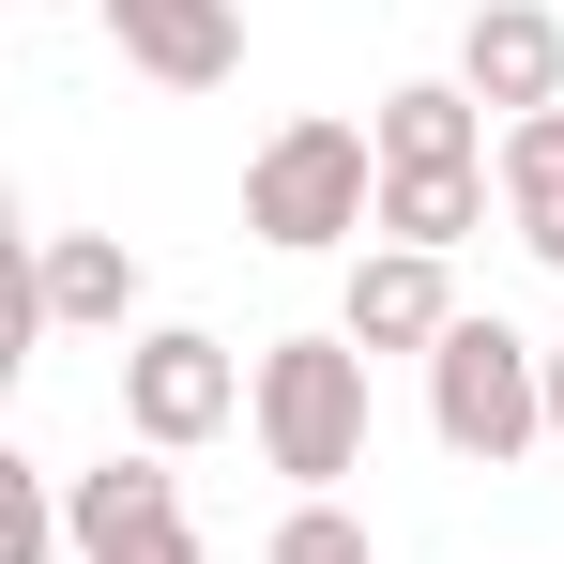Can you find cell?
I'll return each mask as SVG.
<instances>
[{
    "label": "cell",
    "mask_w": 564,
    "mask_h": 564,
    "mask_svg": "<svg viewBox=\"0 0 564 564\" xmlns=\"http://www.w3.org/2000/svg\"><path fill=\"white\" fill-rule=\"evenodd\" d=\"M381 214V138L367 122H336V107H305L260 138V169H245V229L275 245V260H321V245H351Z\"/></svg>",
    "instance_id": "6da1fadb"
},
{
    "label": "cell",
    "mask_w": 564,
    "mask_h": 564,
    "mask_svg": "<svg viewBox=\"0 0 564 564\" xmlns=\"http://www.w3.org/2000/svg\"><path fill=\"white\" fill-rule=\"evenodd\" d=\"M245 427H260V458H275L305 503H336V473H367V351H351V336H275Z\"/></svg>",
    "instance_id": "7a4b0ae2"
},
{
    "label": "cell",
    "mask_w": 564,
    "mask_h": 564,
    "mask_svg": "<svg viewBox=\"0 0 564 564\" xmlns=\"http://www.w3.org/2000/svg\"><path fill=\"white\" fill-rule=\"evenodd\" d=\"M427 427H443V458L503 473L550 443V336H519V321H458L443 351H427Z\"/></svg>",
    "instance_id": "3957f363"
},
{
    "label": "cell",
    "mask_w": 564,
    "mask_h": 564,
    "mask_svg": "<svg viewBox=\"0 0 564 564\" xmlns=\"http://www.w3.org/2000/svg\"><path fill=\"white\" fill-rule=\"evenodd\" d=\"M245 397H260V367H229V336H198V321L122 336V427H138L153 458H198V443H214Z\"/></svg>",
    "instance_id": "277c9868"
},
{
    "label": "cell",
    "mask_w": 564,
    "mask_h": 564,
    "mask_svg": "<svg viewBox=\"0 0 564 564\" xmlns=\"http://www.w3.org/2000/svg\"><path fill=\"white\" fill-rule=\"evenodd\" d=\"M62 519H77V564H198V534H184V473H153V458L62 473Z\"/></svg>",
    "instance_id": "5b68a950"
},
{
    "label": "cell",
    "mask_w": 564,
    "mask_h": 564,
    "mask_svg": "<svg viewBox=\"0 0 564 564\" xmlns=\"http://www.w3.org/2000/svg\"><path fill=\"white\" fill-rule=\"evenodd\" d=\"M473 305H458V275L427 260V245H367L351 260V290H336V336L351 351H443Z\"/></svg>",
    "instance_id": "8992f818"
},
{
    "label": "cell",
    "mask_w": 564,
    "mask_h": 564,
    "mask_svg": "<svg viewBox=\"0 0 564 564\" xmlns=\"http://www.w3.org/2000/svg\"><path fill=\"white\" fill-rule=\"evenodd\" d=\"M458 93L503 107V122L564 107V15H550V0H473V31H458Z\"/></svg>",
    "instance_id": "52a82bcc"
},
{
    "label": "cell",
    "mask_w": 564,
    "mask_h": 564,
    "mask_svg": "<svg viewBox=\"0 0 564 564\" xmlns=\"http://www.w3.org/2000/svg\"><path fill=\"white\" fill-rule=\"evenodd\" d=\"M107 31L153 93H229L245 77V0H107Z\"/></svg>",
    "instance_id": "ba28073f"
},
{
    "label": "cell",
    "mask_w": 564,
    "mask_h": 564,
    "mask_svg": "<svg viewBox=\"0 0 564 564\" xmlns=\"http://www.w3.org/2000/svg\"><path fill=\"white\" fill-rule=\"evenodd\" d=\"M31 321H46V336H122V321H138V245L46 229V245H31Z\"/></svg>",
    "instance_id": "9c48e42d"
},
{
    "label": "cell",
    "mask_w": 564,
    "mask_h": 564,
    "mask_svg": "<svg viewBox=\"0 0 564 564\" xmlns=\"http://www.w3.org/2000/svg\"><path fill=\"white\" fill-rule=\"evenodd\" d=\"M367 138H381V169H488V107L458 77H397L367 107Z\"/></svg>",
    "instance_id": "30bf717a"
},
{
    "label": "cell",
    "mask_w": 564,
    "mask_h": 564,
    "mask_svg": "<svg viewBox=\"0 0 564 564\" xmlns=\"http://www.w3.org/2000/svg\"><path fill=\"white\" fill-rule=\"evenodd\" d=\"M473 229H488V169H381V245L458 260Z\"/></svg>",
    "instance_id": "8fae6325"
},
{
    "label": "cell",
    "mask_w": 564,
    "mask_h": 564,
    "mask_svg": "<svg viewBox=\"0 0 564 564\" xmlns=\"http://www.w3.org/2000/svg\"><path fill=\"white\" fill-rule=\"evenodd\" d=\"M503 229H519V245L564 275V107L503 122Z\"/></svg>",
    "instance_id": "7c38bea8"
},
{
    "label": "cell",
    "mask_w": 564,
    "mask_h": 564,
    "mask_svg": "<svg viewBox=\"0 0 564 564\" xmlns=\"http://www.w3.org/2000/svg\"><path fill=\"white\" fill-rule=\"evenodd\" d=\"M77 519H62V473L46 458H0V564H62Z\"/></svg>",
    "instance_id": "4fadbf2b"
},
{
    "label": "cell",
    "mask_w": 564,
    "mask_h": 564,
    "mask_svg": "<svg viewBox=\"0 0 564 564\" xmlns=\"http://www.w3.org/2000/svg\"><path fill=\"white\" fill-rule=\"evenodd\" d=\"M275 564H381V550H367L351 503H290V519H275Z\"/></svg>",
    "instance_id": "5bb4252c"
},
{
    "label": "cell",
    "mask_w": 564,
    "mask_h": 564,
    "mask_svg": "<svg viewBox=\"0 0 564 564\" xmlns=\"http://www.w3.org/2000/svg\"><path fill=\"white\" fill-rule=\"evenodd\" d=\"M550 443H564V336H550Z\"/></svg>",
    "instance_id": "9a60e30c"
},
{
    "label": "cell",
    "mask_w": 564,
    "mask_h": 564,
    "mask_svg": "<svg viewBox=\"0 0 564 564\" xmlns=\"http://www.w3.org/2000/svg\"><path fill=\"white\" fill-rule=\"evenodd\" d=\"M46 15H62V0H46Z\"/></svg>",
    "instance_id": "2e32d148"
}]
</instances>
